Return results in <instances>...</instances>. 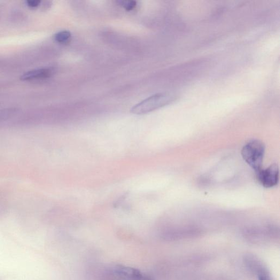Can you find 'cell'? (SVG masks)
I'll use <instances>...</instances> for the list:
<instances>
[{
    "label": "cell",
    "mask_w": 280,
    "mask_h": 280,
    "mask_svg": "<svg viewBox=\"0 0 280 280\" xmlns=\"http://www.w3.org/2000/svg\"><path fill=\"white\" fill-rule=\"evenodd\" d=\"M116 277L123 280H152L149 276L134 268L122 266H115L111 270Z\"/></svg>",
    "instance_id": "obj_7"
},
{
    "label": "cell",
    "mask_w": 280,
    "mask_h": 280,
    "mask_svg": "<svg viewBox=\"0 0 280 280\" xmlns=\"http://www.w3.org/2000/svg\"><path fill=\"white\" fill-rule=\"evenodd\" d=\"M175 99L172 93H158L135 105L131 109V112L137 115L150 113L174 102Z\"/></svg>",
    "instance_id": "obj_2"
},
{
    "label": "cell",
    "mask_w": 280,
    "mask_h": 280,
    "mask_svg": "<svg viewBox=\"0 0 280 280\" xmlns=\"http://www.w3.org/2000/svg\"><path fill=\"white\" fill-rule=\"evenodd\" d=\"M72 34L68 31H61L54 35V40L61 44H65L71 40Z\"/></svg>",
    "instance_id": "obj_9"
},
{
    "label": "cell",
    "mask_w": 280,
    "mask_h": 280,
    "mask_svg": "<svg viewBox=\"0 0 280 280\" xmlns=\"http://www.w3.org/2000/svg\"><path fill=\"white\" fill-rule=\"evenodd\" d=\"M266 147L259 139H253L243 148L242 155L247 164L258 172L262 167Z\"/></svg>",
    "instance_id": "obj_3"
},
{
    "label": "cell",
    "mask_w": 280,
    "mask_h": 280,
    "mask_svg": "<svg viewBox=\"0 0 280 280\" xmlns=\"http://www.w3.org/2000/svg\"><path fill=\"white\" fill-rule=\"evenodd\" d=\"M8 118V114L7 113L0 114V122L5 120Z\"/></svg>",
    "instance_id": "obj_12"
},
{
    "label": "cell",
    "mask_w": 280,
    "mask_h": 280,
    "mask_svg": "<svg viewBox=\"0 0 280 280\" xmlns=\"http://www.w3.org/2000/svg\"><path fill=\"white\" fill-rule=\"evenodd\" d=\"M53 72L54 70L50 68L36 69L23 74L20 79L22 81H32L48 79L53 75Z\"/></svg>",
    "instance_id": "obj_8"
},
{
    "label": "cell",
    "mask_w": 280,
    "mask_h": 280,
    "mask_svg": "<svg viewBox=\"0 0 280 280\" xmlns=\"http://www.w3.org/2000/svg\"><path fill=\"white\" fill-rule=\"evenodd\" d=\"M41 3L40 0H29L26 2L27 5L30 8H36L40 5Z\"/></svg>",
    "instance_id": "obj_11"
},
{
    "label": "cell",
    "mask_w": 280,
    "mask_h": 280,
    "mask_svg": "<svg viewBox=\"0 0 280 280\" xmlns=\"http://www.w3.org/2000/svg\"><path fill=\"white\" fill-rule=\"evenodd\" d=\"M256 173L259 182L264 188H273L278 183L279 169L276 164L272 165L265 169H261Z\"/></svg>",
    "instance_id": "obj_6"
},
{
    "label": "cell",
    "mask_w": 280,
    "mask_h": 280,
    "mask_svg": "<svg viewBox=\"0 0 280 280\" xmlns=\"http://www.w3.org/2000/svg\"><path fill=\"white\" fill-rule=\"evenodd\" d=\"M242 236L249 244L266 245L278 242L279 230L275 225H259L244 228Z\"/></svg>",
    "instance_id": "obj_1"
},
{
    "label": "cell",
    "mask_w": 280,
    "mask_h": 280,
    "mask_svg": "<svg viewBox=\"0 0 280 280\" xmlns=\"http://www.w3.org/2000/svg\"><path fill=\"white\" fill-rule=\"evenodd\" d=\"M202 233L198 227L185 226L167 230L162 232V237L169 241H180L198 237Z\"/></svg>",
    "instance_id": "obj_5"
},
{
    "label": "cell",
    "mask_w": 280,
    "mask_h": 280,
    "mask_svg": "<svg viewBox=\"0 0 280 280\" xmlns=\"http://www.w3.org/2000/svg\"><path fill=\"white\" fill-rule=\"evenodd\" d=\"M243 262L246 268L258 280H274L266 264L258 256L247 253L244 256Z\"/></svg>",
    "instance_id": "obj_4"
},
{
    "label": "cell",
    "mask_w": 280,
    "mask_h": 280,
    "mask_svg": "<svg viewBox=\"0 0 280 280\" xmlns=\"http://www.w3.org/2000/svg\"><path fill=\"white\" fill-rule=\"evenodd\" d=\"M116 3L123 7L124 9L129 11L134 10L136 6V2L132 1V0H119Z\"/></svg>",
    "instance_id": "obj_10"
}]
</instances>
